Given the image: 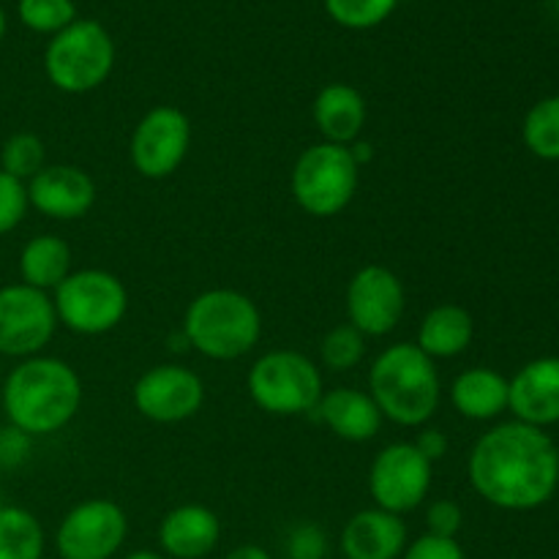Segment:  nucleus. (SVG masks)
Instances as JSON below:
<instances>
[{
	"label": "nucleus",
	"mask_w": 559,
	"mask_h": 559,
	"mask_svg": "<svg viewBox=\"0 0 559 559\" xmlns=\"http://www.w3.org/2000/svg\"><path fill=\"white\" fill-rule=\"evenodd\" d=\"M249 399L267 415L295 418L314 413L325 393L317 360L298 349H271L251 364L246 374Z\"/></svg>",
	"instance_id": "6"
},
{
	"label": "nucleus",
	"mask_w": 559,
	"mask_h": 559,
	"mask_svg": "<svg viewBox=\"0 0 559 559\" xmlns=\"http://www.w3.org/2000/svg\"><path fill=\"white\" fill-rule=\"evenodd\" d=\"M464 527V511L453 500H435L426 508V533L437 538H456Z\"/></svg>",
	"instance_id": "31"
},
{
	"label": "nucleus",
	"mask_w": 559,
	"mask_h": 559,
	"mask_svg": "<svg viewBox=\"0 0 559 559\" xmlns=\"http://www.w3.org/2000/svg\"><path fill=\"white\" fill-rule=\"evenodd\" d=\"M289 559H325L328 538L317 524H298L287 538Z\"/></svg>",
	"instance_id": "32"
},
{
	"label": "nucleus",
	"mask_w": 559,
	"mask_h": 559,
	"mask_svg": "<svg viewBox=\"0 0 559 559\" xmlns=\"http://www.w3.org/2000/svg\"><path fill=\"white\" fill-rule=\"evenodd\" d=\"M508 409L519 424L546 429L559 424V358H535L508 380Z\"/></svg>",
	"instance_id": "16"
},
{
	"label": "nucleus",
	"mask_w": 559,
	"mask_h": 559,
	"mask_svg": "<svg viewBox=\"0 0 559 559\" xmlns=\"http://www.w3.org/2000/svg\"><path fill=\"white\" fill-rule=\"evenodd\" d=\"M475 338V317L459 304H437L424 314L418 325V349L431 360L459 358Z\"/></svg>",
	"instance_id": "21"
},
{
	"label": "nucleus",
	"mask_w": 559,
	"mask_h": 559,
	"mask_svg": "<svg viewBox=\"0 0 559 559\" xmlns=\"http://www.w3.org/2000/svg\"><path fill=\"white\" fill-rule=\"evenodd\" d=\"M435 464L415 448V442H391L369 467V495L374 508L396 516L418 511L431 491Z\"/></svg>",
	"instance_id": "9"
},
{
	"label": "nucleus",
	"mask_w": 559,
	"mask_h": 559,
	"mask_svg": "<svg viewBox=\"0 0 559 559\" xmlns=\"http://www.w3.org/2000/svg\"><path fill=\"white\" fill-rule=\"evenodd\" d=\"M191 151V120L183 109L158 104L136 120L129 140V158L136 175L167 180Z\"/></svg>",
	"instance_id": "11"
},
{
	"label": "nucleus",
	"mask_w": 559,
	"mask_h": 559,
	"mask_svg": "<svg viewBox=\"0 0 559 559\" xmlns=\"http://www.w3.org/2000/svg\"><path fill=\"white\" fill-rule=\"evenodd\" d=\"M58 325L76 336H104L126 320L129 289L104 267L71 271L52 293Z\"/></svg>",
	"instance_id": "8"
},
{
	"label": "nucleus",
	"mask_w": 559,
	"mask_h": 559,
	"mask_svg": "<svg viewBox=\"0 0 559 559\" xmlns=\"http://www.w3.org/2000/svg\"><path fill=\"white\" fill-rule=\"evenodd\" d=\"M33 437L20 431L16 426H0V469H16L31 459Z\"/></svg>",
	"instance_id": "34"
},
{
	"label": "nucleus",
	"mask_w": 559,
	"mask_h": 559,
	"mask_svg": "<svg viewBox=\"0 0 559 559\" xmlns=\"http://www.w3.org/2000/svg\"><path fill=\"white\" fill-rule=\"evenodd\" d=\"M27 205L52 222H76L96 205V180L76 164H47L25 183Z\"/></svg>",
	"instance_id": "15"
},
{
	"label": "nucleus",
	"mask_w": 559,
	"mask_h": 559,
	"mask_svg": "<svg viewBox=\"0 0 559 559\" xmlns=\"http://www.w3.org/2000/svg\"><path fill=\"white\" fill-rule=\"evenodd\" d=\"M27 189L22 180L11 178L0 169V238L14 233L27 216Z\"/></svg>",
	"instance_id": "30"
},
{
	"label": "nucleus",
	"mask_w": 559,
	"mask_h": 559,
	"mask_svg": "<svg viewBox=\"0 0 559 559\" xmlns=\"http://www.w3.org/2000/svg\"><path fill=\"white\" fill-rule=\"evenodd\" d=\"M44 167H47V147L33 131H16L0 147V169L22 183H27Z\"/></svg>",
	"instance_id": "27"
},
{
	"label": "nucleus",
	"mask_w": 559,
	"mask_h": 559,
	"mask_svg": "<svg viewBox=\"0 0 559 559\" xmlns=\"http://www.w3.org/2000/svg\"><path fill=\"white\" fill-rule=\"evenodd\" d=\"M115 69V41L98 20L76 16L55 33L44 49V74L60 93L82 96L98 91Z\"/></svg>",
	"instance_id": "7"
},
{
	"label": "nucleus",
	"mask_w": 559,
	"mask_h": 559,
	"mask_svg": "<svg viewBox=\"0 0 559 559\" xmlns=\"http://www.w3.org/2000/svg\"><path fill=\"white\" fill-rule=\"evenodd\" d=\"M131 404L151 424H186L205 404V382L183 364H156L136 377Z\"/></svg>",
	"instance_id": "13"
},
{
	"label": "nucleus",
	"mask_w": 559,
	"mask_h": 559,
	"mask_svg": "<svg viewBox=\"0 0 559 559\" xmlns=\"http://www.w3.org/2000/svg\"><path fill=\"white\" fill-rule=\"evenodd\" d=\"M224 559H273V555L257 544H243V546H238V549L229 551Z\"/></svg>",
	"instance_id": "36"
},
{
	"label": "nucleus",
	"mask_w": 559,
	"mask_h": 559,
	"mask_svg": "<svg viewBox=\"0 0 559 559\" xmlns=\"http://www.w3.org/2000/svg\"><path fill=\"white\" fill-rule=\"evenodd\" d=\"M522 140L533 156L559 162V96L540 98L524 115Z\"/></svg>",
	"instance_id": "25"
},
{
	"label": "nucleus",
	"mask_w": 559,
	"mask_h": 559,
	"mask_svg": "<svg viewBox=\"0 0 559 559\" xmlns=\"http://www.w3.org/2000/svg\"><path fill=\"white\" fill-rule=\"evenodd\" d=\"M129 538V516L115 500L91 497L60 519L55 551L60 559H112Z\"/></svg>",
	"instance_id": "10"
},
{
	"label": "nucleus",
	"mask_w": 559,
	"mask_h": 559,
	"mask_svg": "<svg viewBox=\"0 0 559 559\" xmlns=\"http://www.w3.org/2000/svg\"><path fill=\"white\" fill-rule=\"evenodd\" d=\"M369 396L382 418L402 429H424L442 402V380L437 360L418 344L396 342L382 349L369 366Z\"/></svg>",
	"instance_id": "3"
},
{
	"label": "nucleus",
	"mask_w": 559,
	"mask_h": 559,
	"mask_svg": "<svg viewBox=\"0 0 559 559\" xmlns=\"http://www.w3.org/2000/svg\"><path fill=\"white\" fill-rule=\"evenodd\" d=\"M451 404L462 418L475 424L500 418L508 409V380L489 366L462 371L451 385Z\"/></svg>",
	"instance_id": "22"
},
{
	"label": "nucleus",
	"mask_w": 559,
	"mask_h": 559,
	"mask_svg": "<svg viewBox=\"0 0 559 559\" xmlns=\"http://www.w3.org/2000/svg\"><path fill=\"white\" fill-rule=\"evenodd\" d=\"M555 3H557V11H559V0H555Z\"/></svg>",
	"instance_id": "39"
},
{
	"label": "nucleus",
	"mask_w": 559,
	"mask_h": 559,
	"mask_svg": "<svg viewBox=\"0 0 559 559\" xmlns=\"http://www.w3.org/2000/svg\"><path fill=\"white\" fill-rule=\"evenodd\" d=\"M58 328L52 295L22 282L0 287V355L16 360L41 355Z\"/></svg>",
	"instance_id": "12"
},
{
	"label": "nucleus",
	"mask_w": 559,
	"mask_h": 559,
	"mask_svg": "<svg viewBox=\"0 0 559 559\" xmlns=\"http://www.w3.org/2000/svg\"><path fill=\"white\" fill-rule=\"evenodd\" d=\"M557 475H559V462H557Z\"/></svg>",
	"instance_id": "40"
},
{
	"label": "nucleus",
	"mask_w": 559,
	"mask_h": 559,
	"mask_svg": "<svg viewBox=\"0 0 559 559\" xmlns=\"http://www.w3.org/2000/svg\"><path fill=\"white\" fill-rule=\"evenodd\" d=\"M44 527L27 508H0V559H44Z\"/></svg>",
	"instance_id": "24"
},
{
	"label": "nucleus",
	"mask_w": 559,
	"mask_h": 559,
	"mask_svg": "<svg viewBox=\"0 0 559 559\" xmlns=\"http://www.w3.org/2000/svg\"><path fill=\"white\" fill-rule=\"evenodd\" d=\"M314 413L333 437L353 442V445L371 442L380 435L382 424H385L374 399L369 396V391H360V388H333V391H325Z\"/></svg>",
	"instance_id": "19"
},
{
	"label": "nucleus",
	"mask_w": 559,
	"mask_h": 559,
	"mask_svg": "<svg viewBox=\"0 0 559 559\" xmlns=\"http://www.w3.org/2000/svg\"><path fill=\"white\" fill-rule=\"evenodd\" d=\"M559 448L544 429L508 420L475 440L467 478L475 495L500 511H535L559 489Z\"/></svg>",
	"instance_id": "1"
},
{
	"label": "nucleus",
	"mask_w": 559,
	"mask_h": 559,
	"mask_svg": "<svg viewBox=\"0 0 559 559\" xmlns=\"http://www.w3.org/2000/svg\"><path fill=\"white\" fill-rule=\"evenodd\" d=\"M5 31H9V20H5V11H3V5H0V41H3Z\"/></svg>",
	"instance_id": "38"
},
{
	"label": "nucleus",
	"mask_w": 559,
	"mask_h": 559,
	"mask_svg": "<svg viewBox=\"0 0 559 559\" xmlns=\"http://www.w3.org/2000/svg\"><path fill=\"white\" fill-rule=\"evenodd\" d=\"M311 118H314L322 142L349 147L364 134L366 120H369V107H366L364 93L355 85L331 82V85H325L314 96Z\"/></svg>",
	"instance_id": "20"
},
{
	"label": "nucleus",
	"mask_w": 559,
	"mask_h": 559,
	"mask_svg": "<svg viewBox=\"0 0 559 559\" xmlns=\"http://www.w3.org/2000/svg\"><path fill=\"white\" fill-rule=\"evenodd\" d=\"M409 544L404 516L382 508H364L347 519L338 538L344 559H402Z\"/></svg>",
	"instance_id": "17"
},
{
	"label": "nucleus",
	"mask_w": 559,
	"mask_h": 559,
	"mask_svg": "<svg viewBox=\"0 0 559 559\" xmlns=\"http://www.w3.org/2000/svg\"><path fill=\"white\" fill-rule=\"evenodd\" d=\"M20 282L41 293H55L71 273V246L60 235H36L20 251Z\"/></svg>",
	"instance_id": "23"
},
{
	"label": "nucleus",
	"mask_w": 559,
	"mask_h": 559,
	"mask_svg": "<svg viewBox=\"0 0 559 559\" xmlns=\"http://www.w3.org/2000/svg\"><path fill=\"white\" fill-rule=\"evenodd\" d=\"M222 540V522L200 502H186L164 513L158 524V551L167 559H205Z\"/></svg>",
	"instance_id": "18"
},
{
	"label": "nucleus",
	"mask_w": 559,
	"mask_h": 559,
	"mask_svg": "<svg viewBox=\"0 0 559 559\" xmlns=\"http://www.w3.org/2000/svg\"><path fill=\"white\" fill-rule=\"evenodd\" d=\"M123 559H167L162 555V551H153V549H136V551H129Z\"/></svg>",
	"instance_id": "37"
},
{
	"label": "nucleus",
	"mask_w": 559,
	"mask_h": 559,
	"mask_svg": "<svg viewBox=\"0 0 559 559\" xmlns=\"http://www.w3.org/2000/svg\"><path fill=\"white\" fill-rule=\"evenodd\" d=\"M415 448H418V451L424 453V456L429 459L431 464H437L440 459H445L451 442H448L445 431L429 429V426H424V429H420V435H418V440H415Z\"/></svg>",
	"instance_id": "35"
},
{
	"label": "nucleus",
	"mask_w": 559,
	"mask_h": 559,
	"mask_svg": "<svg viewBox=\"0 0 559 559\" xmlns=\"http://www.w3.org/2000/svg\"><path fill=\"white\" fill-rule=\"evenodd\" d=\"M402 559H467V555L456 538H437V535L424 533L413 544H407Z\"/></svg>",
	"instance_id": "33"
},
{
	"label": "nucleus",
	"mask_w": 559,
	"mask_h": 559,
	"mask_svg": "<svg viewBox=\"0 0 559 559\" xmlns=\"http://www.w3.org/2000/svg\"><path fill=\"white\" fill-rule=\"evenodd\" d=\"M360 164L353 147L314 142L295 158L289 194L295 205L314 218H333L347 211L358 194Z\"/></svg>",
	"instance_id": "5"
},
{
	"label": "nucleus",
	"mask_w": 559,
	"mask_h": 559,
	"mask_svg": "<svg viewBox=\"0 0 559 559\" xmlns=\"http://www.w3.org/2000/svg\"><path fill=\"white\" fill-rule=\"evenodd\" d=\"M366 342L369 338L349 322L331 328L320 342V369L325 366L328 371H336V374L358 369L366 358Z\"/></svg>",
	"instance_id": "26"
},
{
	"label": "nucleus",
	"mask_w": 559,
	"mask_h": 559,
	"mask_svg": "<svg viewBox=\"0 0 559 559\" xmlns=\"http://www.w3.org/2000/svg\"><path fill=\"white\" fill-rule=\"evenodd\" d=\"M180 333L202 358L218 364L240 360L254 353L262 338L260 306L240 289H205L186 306Z\"/></svg>",
	"instance_id": "4"
},
{
	"label": "nucleus",
	"mask_w": 559,
	"mask_h": 559,
	"mask_svg": "<svg viewBox=\"0 0 559 559\" xmlns=\"http://www.w3.org/2000/svg\"><path fill=\"white\" fill-rule=\"evenodd\" d=\"M16 16L33 33L52 38L76 20L74 0H16Z\"/></svg>",
	"instance_id": "28"
},
{
	"label": "nucleus",
	"mask_w": 559,
	"mask_h": 559,
	"mask_svg": "<svg viewBox=\"0 0 559 559\" xmlns=\"http://www.w3.org/2000/svg\"><path fill=\"white\" fill-rule=\"evenodd\" d=\"M347 322L366 338L391 336L407 309L404 282L385 265H364L353 273L344 293Z\"/></svg>",
	"instance_id": "14"
},
{
	"label": "nucleus",
	"mask_w": 559,
	"mask_h": 559,
	"mask_svg": "<svg viewBox=\"0 0 559 559\" xmlns=\"http://www.w3.org/2000/svg\"><path fill=\"white\" fill-rule=\"evenodd\" d=\"M82 377L74 366L44 353L20 360L0 391L5 424L33 440L63 431L82 409Z\"/></svg>",
	"instance_id": "2"
},
{
	"label": "nucleus",
	"mask_w": 559,
	"mask_h": 559,
	"mask_svg": "<svg viewBox=\"0 0 559 559\" xmlns=\"http://www.w3.org/2000/svg\"><path fill=\"white\" fill-rule=\"evenodd\" d=\"M328 16L347 31H371L396 11L399 0H322Z\"/></svg>",
	"instance_id": "29"
}]
</instances>
